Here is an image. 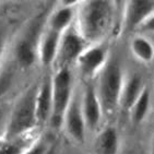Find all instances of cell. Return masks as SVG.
I'll return each instance as SVG.
<instances>
[{
    "label": "cell",
    "mask_w": 154,
    "mask_h": 154,
    "mask_svg": "<svg viewBox=\"0 0 154 154\" xmlns=\"http://www.w3.org/2000/svg\"><path fill=\"white\" fill-rule=\"evenodd\" d=\"M114 2L91 0L82 2L78 11L77 29L89 45L100 44L113 25Z\"/></svg>",
    "instance_id": "obj_1"
},
{
    "label": "cell",
    "mask_w": 154,
    "mask_h": 154,
    "mask_svg": "<svg viewBox=\"0 0 154 154\" xmlns=\"http://www.w3.org/2000/svg\"><path fill=\"white\" fill-rule=\"evenodd\" d=\"M125 78L122 65L117 59H108L107 63L100 72L98 84L96 88L98 98L106 115H114L120 104Z\"/></svg>",
    "instance_id": "obj_2"
},
{
    "label": "cell",
    "mask_w": 154,
    "mask_h": 154,
    "mask_svg": "<svg viewBox=\"0 0 154 154\" xmlns=\"http://www.w3.org/2000/svg\"><path fill=\"white\" fill-rule=\"evenodd\" d=\"M38 86H32L21 95L10 110L9 122L5 139H11L36 130V94Z\"/></svg>",
    "instance_id": "obj_3"
},
{
    "label": "cell",
    "mask_w": 154,
    "mask_h": 154,
    "mask_svg": "<svg viewBox=\"0 0 154 154\" xmlns=\"http://www.w3.org/2000/svg\"><path fill=\"white\" fill-rule=\"evenodd\" d=\"M70 68L56 70L51 78V95H53V112L51 125L56 129L62 128L63 118L69 104L73 96V82Z\"/></svg>",
    "instance_id": "obj_4"
},
{
    "label": "cell",
    "mask_w": 154,
    "mask_h": 154,
    "mask_svg": "<svg viewBox=\"0 0 154 154\" xmlns=\"http://www.w3.org/2000/svg\"><path fill=\"white\" fill-rule=\"evenodd\" d=\"M89 44L84 41L77 26L72 25L63 32L60 36L59 48L55 60V68L59 70L62 68H69V66L75 62L81 54L84 51Z\"/></svg>",
    "instance_id": "obj_5"
},
{
    "label": "cell",
    "mask_w": 154,
    "mask_h": 154,
    "mask_svg": "<svg viewBox=\"0 0 154 154\" xmlns=\"http://www.w3.org/2000/svg\"><path fill=\"white\" fill-rule=\"evenodd\" d=\"M108 49L105 44L89 45L75 61L80 73L84 78H93L103 70L108 61Z\"/></svg>",
    "instance_id": "obj_6"
},
{
    "label": "cell",
    "mask_w": 154,
    "mask_h": 154,
    "mask_svg": "<svg viewBox=\"0 0 154 154\" xmlns=\"http://www.w3.org/2000/svg\"><path fill=\"white\" fill-rule=\"evenodd\" d=\"M62 128L75 143L83 144L85 141L86 124L82 110L81 95L73 93L72 100L66 112Z\"/></svg>",
    "instance_id": "obj_7"
},
{
    "label": "cell",
    "mask_w": 154,
    "mask_h": 154,
    "mask_svg": "<svg viewBox=\"0 0 154 154\" xmlns=\"http://www.w3.org/2000/svg\"><path fill=\"white\" fill-rule=\"evenodd\" d=\"M154 13V1L152 0H130L126 3L124 26L127 31L136 30Z\"/></svg>",
    "instance_id": "obj_8"
},
{
    "label": "cell",
    "mask_w": 154,
    "mask_h": 154,
    "mask_svg": "<svg viewBox=\"0 0 154 154\" xmlns=\"http://www.w3.org/2000/svg\"><path fill=\"white\" fill-rule=\"evenodd\" d=\"M81 101H82V110L85 119L86 128L92 131L97 129L98 126L101 125L104 112L96 92V88L91 84L86 85L83 91V94L81 95Z\"/></svg>",
    "instance_id": "obj_9"
},
{
    "label": "cell",
    "mask_w": 154,
    "mask_h": 154,
    "mask_svg": "<svg viewBox=\"0 0 154 154\" xmlns=\"http://www.w3.org/2000/svg\"><path fill=\"white\" fill-rule=\"evenodd\" d=\"M51 78H46L38 86L36 94V120L38 127L51 122L53 112V95H51Z\"/></svg>",
    "instance_id": "obj_10"
},
{
    "label": "cell",
    "mask_w": 154,
    "mask_h": 154,
    "mask_svg": "<svg viewBox=\"0 0 154 154\" xmlns=\"http://www.w3.org/2000/svg\"><path fill=\"white\" fill-rule=\"evenodd\" d=\"M61 34L48 30L41 34L37 46V57L43 67H51L55 63Z\"/></svg>",
    "instance_id": "obj_11"
},
{
    "label": "cell",
    "mask_w": 154,
    "mask_h": 154,
    "mask_svg": "<svg viewBox=\"0 0 154 154\" xmlns=\"http://www.w3.org/2000/svg\"><path fill=\"white\" fill-rule=\"evenodd\" d=\"M120 140L117 129L113 126L100 131L93 142V154H118Z\"/></svg>",
    "instance_id": "obj_12"
},
{
    "label": "cell",
    "mask_w": 154,
    "mask_h": 154,
    "mask_svg": "<svg viewBox=\"0 0 154 154\" xmlns=\"http://www.w3.org/2000/svg\"><path fill=\"white\" fill-rule=\"evenodd\" d=\"M144 88L142 77L138 73L131 74L124 82L119 107H122L125 110H131L134 103L138 101L141 93L143 92Z\"/></svg>",
    "instance_id": "obj_13"
},
{
    "label": "cell",
    "mask_w": 154,
    "mask_h": 154,
    "mask_svg": "<svg viewBox=\"0 0 154 154\" xmlns=\"http://www.w3.org/2000/svg\"><path fill=\"white\" fill-rule=\"evenodd\" d=\"M39 139L36 130L22 136L5 139L0 141V154H24L26 153Z\"/></svg>",
    "instance_id": "obj_14"
},
{
    "label": "cell",
    "mask_w": 154,
    "mask_h": 154,
    "mask_svg": "<svg viewBox=\"0 0 154 154\" xmlns=\"http://www.w3.org/2000/svg\"><path fill=\"white\" fill-rule=\"evenodd\" d=\"M33 36L35 34L32 31L29 33V35L23 37L19 42L14 49V57L18 65L22 68H30L31 66L35 62L36 57H37V46L35 42L32 41Z\"/></svg>",
    "instance_id": "obj_15"
},
{
    "label": "cell",
    "mask_w": 154,
    "mask_h": 154,
    "mask_svg": "<svg viewBox=\"0 0 154 154\" xmlns=\"http://www.w3.org/2000/svg\"><path fill=\"white\" fill-rule=\"evenodd\" d=\"M75 18L74 7L60 6L53 12L48 19V30L62 34L72 26L73 20Z\"/></svg>",
    "instance_id": "obj_16"
},
{
    "label": "cell",
    "mask_w": 154,
    "mask_h": 154,
    "mask_svg": "<svg viewBox=\"0 0 154 154\" xmlns=\"http://www.w3.org/2000/svg\"><path fill=\"white\" fill-rule=\"evenodd\" d=\"M131 51L137 59L142 62H151L154 58V46L146 37L136 36L131 41Z\"/></svg>",
    "instance_id": "obj_17"
},
{
    "label": "cell",
    "mask_w": 154,
    "mask_h": 154,
    "mask_svg": "<svg viewBox=\"0 0 154 154\" xmlns=\"http://www.w3.org/2000/svg\"><path fill=\"white\" fill-rule=\"evenodd\" d=\"M151 105V92L148 88H144L138 101L131 108V120L134 125H139L148 116Z\"/></svg>",
    "instance_id": "obj_18"
},
{
    "label": "cell",
    "mask_w": 154,
    "mask_h": 154,
    "mask_svg": "<svg viewBox=\"0 0 154 154\" xmlns=\"http://www.w3.org/2000/svg\"><path fill=\"white\" fill-rule=\"evenodd\" d=\"M51 148V144L46 140L43 139V138H39L35 142V144L24 154H47Z\"/></svg>",
    "instance_id": "obj_19"
},
{
    "label": "cell",
    "mask_w": 154,
    "mask_h": 154,
    "mask_svg": "<svg viewBox=\"0 0 154 154\" xmlns=\"http://www.w3.org/2000/svg\"><path fill=\"white\" fill-rule=\"evenodd\" d=\"M9 116H10V112L8 113L5 107L0 106V141L5 140V138H6Z\"/></svg>",
    "instance_id": "obj_20"
},
{
    "label": "cell",
    "mask_w": 154,
    "mask_h": 154,
    "mask_svg": "<svg viewBox=\"0 0 154 154\" xmlns=\"http://www.w3.org/2000/svg\"><path fill=\"white\" fill-rule=\"evenodd\" d=\"M139 30L143 31V32L154 33V13L139 27Z\"/></svg>",
    "instance_id": "obj_21"
},
{
    "label": "cell",
    "mask_w": 154,
    "mask_h": 154,
    "mask_svg": "<svg viewBox=\"0 0 154 154\" xmlns=\"http://www.w3.org/2000/svg\"><path fill=\"white\" fill-rule=\"evenodd\" d=\"M150 154H154V134H153V138H152V144H151V152Z\"/></svg>",
    "instance_id": "obj_22"
},
{
    "label": "cell",
    "mask_w": 154,
    "mask_h": 154,
    "mask_svg": "<svg viewBox=\"0 0 154 154\" xmlns=\"http://www.w3.org/2000/svg\"><path fill=\"white\" fill-rule=\"evenodd\" d=\"M47 154H56V151H55V148L54 146H51V149H49V151H48Z\"/></svg>",
    "instance_id": "obj_23"
},
{
    "label": "cell",
    "mask_w": 154,
    "mask_h": 154,
    "mask_svg": "<svg viewBox=\"0 0 154 154\" xmlns=\"http://www.w3.org/2000/svg\"><path fill=\"white\" fill-rule=\"evenodd\" d=\"M0 58H1V47H0Z\"/></svg>",
    "instance_id": "obj_24"
}]
</instances>
